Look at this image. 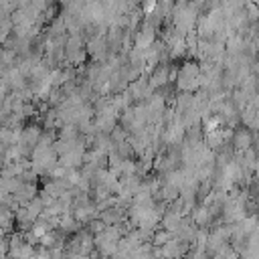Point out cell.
<instances>
[{"mask_svg": "<svg viewBox=\"0 0 259 259\" xmlns=\"http://www.w3.org/2000/svg\"><path fill=\"white\" fill-rule=\"evenodd\" d=\"M249 144H251L249 134H247V132H239V134H237V138H235V146H237L239 150H247V148H249Z\"/></svg>", "mask_w": 259, "mask_h": 259, "instance_id": "obj_1", "label": "cell"}]
</instances>
